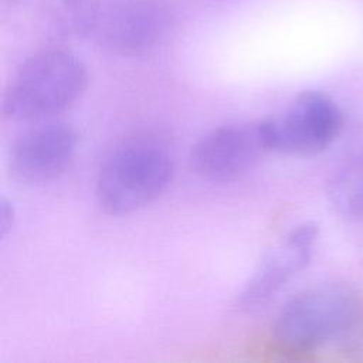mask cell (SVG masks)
Instances as JSON below:
<instances>
[{
  "label": "cell",
  "instance_id": "1",
  "mask_svg": "<svg viewBox=\"0 0 363 363\" xmlns=\"http://www.w3.org/2000/svg\"><path fill=\"white\" fill-rule=\"evenodd\" d=\"M88 86L82 60L64 48H44L26 58L1 98L3 115L14 122L52 119L75 105Z\"/></svg>",
  "mask_w": 363,
  "mask_h": 363
},
{
  "label": "cell",
  "instance_id": "2",
  "mask_svg": "<svg viewBox=\"0 0 363 363\" xmlns=\"http://www.w3.org/2000/svg\"><path fill=\"white\" fill-rule=\"evenodd\" d=\"M174 162L153 138H132L116 145L98 170L95 196L111 216L135 213L157 200L172 183Z\"/></svg>",
  "mask_w": 363,
  "mask_h": 363
},
{
  "label": "cell",
  "instance_id": "3",
  "mask_svg": "<svg viewBox=\"0 0 363 363\" xmlns=\"http://www.w3.org/2000/svg\"><path fill=\"white\" fill-rule=\"evenodd\" d=\"M360 312V299L352 288L315 285L282 305L271 328L272 339L284 350L309 352L350 330Z\"/></svg>",
  "mask_w": 363,
  "mask_h": 363
},
{
  "label": "cell",
  "instance_id": "4",
  "mask_svg": "<svg viewBox=\"0 0 363 363\" xmlns=\"http://www.w3.org/2000/svg\"><path fill=\"white\" fill-rule=\"evenodd\" d=\"M176 14L166 0H94L88 35L119 55H142L170 35Z\"/></svg>",
  "mask_w": 363,
  "mask_h": 363
},
{
  "label": "cell",
  "instance_id": "5",
  "mask_svg": "<svg viewBox=\"0 0 363 363\" xmlns=\"http://www.w3.org/2000/svg\"><path fill=\"white\" fill-rule=\"evenodd\" d=\"M343 125L337 105L323 92H301L281 113L261 121L268 150L315 155L326 149Z\"/></svg>",
  "mask_w": 363,
  "mask_h": 363
},
{
  "label": "cell",
  "instance_id": "6",
  "mask_svg": "<svg viewBox=\"0 0 363 363\" xmlns=\"http://www.w3.org/2000/svg\"><path fill=\"white\" fill-rule=\"evenodd\" d=\"M79 135L64 121L33 122L11 143L9 170L24 184H43L60 179L75 160Z\"/></svg>",
  "mask_w": 363,
  "mask_h": 363
},
{
  "label": "cell",
  "instance_id": "7",
  "mask_svg": "<svg viewBox=\"0 0 363 363\" xmlns=\"http://www.w3.org/2000/svg\"><path fill=\"white\" fill-rule=\"evenodd\" d=\"M268 152L261 121L234 122L213 128L191 149L197 174L213 183H228L248 173Z\"/></svg>",
  "mask_w": 363,
  "mask_h": 363
},
{
  "label": "cell",
  "instance_id": "8",
  "mask_svg": "<svg viewBox=\"0 0 363 363\" xmlns=\"http://www.w3.org/2000/svg\"><path fill=\"white\" fill-rule=\"evenodd\" d=\"M318 225L303 221L292 227L269 248L235 296L237 308L255 311L268 303L311 261L318 240Z\"/></svg>",
  "mask_w": 363,
  "mask_h": 363
},
{
  "label": "cell",
  "instance_id": "9",
  "mask_svg": "<svg viewBox=\"0 0 363 363\" xmlns=\"http://www.w3.org/2000/svg\"><path fill=\"white\" fill-rule=\"evenodd\" d=\"M328 197L343 216H363V167L354 159L337 170L328 183Z\"/></svg>",
  "mask_w": 363,
  "mask_h": 363
},
{
  "label": "cell",
  "instance_id": "10",
  "mask_svg": "<svg viewBox=\"0 0 363 363\" xmlns=\"http://www.w3.org/2000/svg\"><path fill=\"white\" fill-rule=\"evenodd\" d=\"M94 0H41L51 26L67 35L86 37Z\"/></svg>",
  "mask_w": 363,
  "mask_h": 363
},
{
  "label": "cell",
  "instance_id": "11",
  "mask_svg": "<svg viewBox=\"0 0 363 363\" xmlns=\"http://www.w3.org/2000/svg\"><path fill=\"white\" fill-rule=\"evenodd\" d=\"M16 221V208L4 196L0 199V235L4 238L13 228Z\"/></svg>",
  "mask_w": 363,
  "mask_h": 363
},
{
  "label": "cell",
  "instance_id": "12",
  "mask_svg": "<svg viewBox=\"0 0 363 363\" xmlns=\"http://www.w3.org/2000/svg\"><path fill=\"white\" fill-rule=\"evenodd\" d=\"M357 160H359V163L363 166V156H360V157H357Z\"/></svg>",
  "mask_w": 363,
  "mask_h": 363
}]
</instances>
